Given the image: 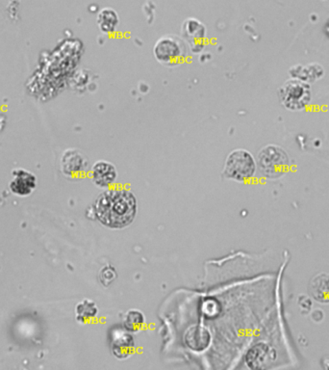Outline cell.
I'll return each instance as SVG.
<instances>
[{
  "label": "cell",
  "mask_w": 329,
  "mask_h": 370,
  "mask_svg": "<svg viewBox=\"0 0 329 370\" xmlns=\"http://www.w3.org/2000/svg\"><path fill=\"white\" fill-rule=\"evenodd\" d=\"M212 336L206 327L192 325L186 330L183 341L190 350L204 352L211 345Z\"/></svg>",
  "instance_id": "cell-10"
},
{
  "label": "cell",
  "mask_w": 329,
  "mask_h": 370,
  "mask_svg": "<svg viewBox=\"0 0 329 370\" xmlns=\"http://www.w3.org/2000/svg\"><path fill=\"white\" fill-rule=\"evenodd\" d=\"M123 328L130 333H137L145 324V314L139 310H130L123 319Z\"/></svg>",
  "instance_id": "cell-16"
},
{
  "label": "cell",
  "mask_w": 329,
  "mask_h": 370,
  "mask_svg": "<svg viewBox=\"0 0 329 370\" xmlns=\"http://www.w3.org/2000/svg\"><path fill=\"white\" fill-rule=\"evenodd\" d=\"M63 175L71 180H80L89 170V159L80 150L69 149L62 154L60 161Z\"/></svg>",
  "instance_id": "cell-6"
},
{
  "label": "cell",
  "mask_w": 329,
  "mask_h": 370,
  "mask_svg": "<svg viewBox=\"0 0 329 370\" xmlns=\"http://www.w3.org/2000/svg\"><path fill=\"white\" fill-rule=\"evenodd\" d=\"M154 54L155 59L162 65L178 66L184 61L187 47L185 43L176 36H163L155 43Z\"/></svg>",
  "instance_id": "cell-4"
},
{
  "label": "cell",
  "mask_w": 329,
  "mask_h": 370,
  "mask_svg": "<svg viewBox=\"0 0 329 370\" xmlns=\"http://www.w3.org/2000/svg\"><path fill=\"white\" fill-rule=\"evenodd\" d=\"M202 314L207 317H215L219 312V305L215 300H205L202 303Z\"/></svg>",
  "instance_id": "cell-18"
},
{
  "label": "cell",
  "mask_w": 329,
  "mask_h": 370,
  "mask_svg": "<svg viewBox=\"0 0 329 370\" xmlns=\"http://www.w3.org/2000/svg\"><path fill=\"white\" fill-rule=\"evenodd\" d=\"M93 210L100 224L121 230L135 220L138 213L137 198L125 188H110L97 197Z\"/></svg>",
  "instance_id": "cell-1"
},
{
  "label": "cell",
  "mask_w": 329,
  "mask_h": 370,
  "mask_svg": "<svg viewBox=\"0 0 329 370\" xmlns=\"http://www.w3.org/2000/svg\"><path fill=\"white\" fill-rule=\"evenodd\" d=\"M304 299L305 300H302V298H300L299 304L300 307L302 308V310H307V312H308L312 307V301L309 297H307V296H304Z\"/></svg>",
  "instance_id": "cell-19"
},
{
  "label": "cell",
  "mask_w": 329,
  "mask_h": 370,
  "mask_svg": "<svg viewBox=\"0 0 329 370\" xmlns=\"http://www.w3.org/2000/svg\"><path fill=\"white\" fill-rule=\"evenodd\" d=\"M257 170L266 178L276 180L289 171L291 162L287 152L276 145H268L257 154Z\"/></svg>",
  "instance_id": "cell-2"
},
{
  "label": "cell",
  "mask_w": 329,
  "mask_h": 370,
  "mask_svg": "<svg viewBox=\"0 0 329 370\" xmlns=\"http://www.w3.org/2000/svg\"><path fill=\"white\" fill-rule=\"evenodd\" d=\"M206 35V27L202 21L197 20V19L189 18L183 23V39L188 43L193 54H199L204 49Z\"/></svg>",
  "instance_id": "cell-8"
},
{
  "label": "cell",
  "mask_w": 329,
  "mask_h": 370,
  "mask_svg": "<svg viewBox=\"0 0 329 370\" xmlns=\"http://www.w3.org/2000/svg\"><path fill=\"white\" fill-rule=\"evenodd\" d=\"M97 23L102 33L111 34L120 25V16L113 8L105 7L97 14Z\"/></svg>",
  "instance_id": "cell-14"
},
{
  "label": "cell",
  "mask_w": 329,
  "mask_h": 370,
  "mask_svg": "<svg viewBox=\"0 0 329 370\" xmlns=\"http://www.w3.org/2000/svg\"><path fill=\"white\" fill-rule=\"evenodd\" d=\"M12 181L9 188L14 195L19 197H27L32 194L37 186V178L34 174L25 169H15L12 172Z\"/></svg>",
  "instance_id": "cell-9"
},
{
  "label": "cell",
  "mask_w": 329,
  "mask_h": 370,
  "mask_svg": "<svg viewBox=\"0 0 329 370\" xmlns=\"http://www.w3.org/2000/svg\"><path fill=\"white\" fill-rule=\"evenodd\" d=\"M97 314H99V307L93 300L83 299L76 305L75 317L78 323H87L94 319Z\"/></svg>",
  "instance_id": "cell-15"
},
{
  "label": "cell",
  "mask_w": 329,
  "mask_h": 370,
  "mask_svg": "<svg viewBox=\"0 0 329 370\" xmlns=\"http://www.w3.org/2000/svg\"><path fill=\"white\" fill-rule=\"evenodd\" d=\"M256 172V159L249 150L236 149L226 157L223 174L230 180L245 183L254 178Z\"/></svg>",
  "instance_id": "cell-3"
},
{
  "label": "cell",
  "mask_w": 329,
  "mask_h": 370,
  "mask_svg": "<svg viewBox=\"0 0 329 370\" xmlns=\"http://www.w3.org/2000/svg\"><path fill=\"white\" fill-rule=\"evenodd\" d=\"M111 350L117 359L125 360L133 354L135 350V340L130 332L119 331L112 338Z\"/></svg>",
  "instance_id": "cell-12"
},
{
  "label": "cell",
  "mask_w": 329,
  "mask_h": 370,
  "mask_svg": "<svg viewBox=\"0 0 329 370\" xmlns=\"http://www.w3.org/2000/svg\"><path fill=\"white\" fill-rule=\"evenodd\" d=\"M118 172L114 164L106 161L95 162L90 168V178L99 188H109L115 183Z\"/></svg>",
  "instance_id": "cell-11"
},
{
  "label": "cell",
  "mask_w": 329,
  "mask_h": 370,
  "mask_svg": "<svg viewBox=\"0 0 329 370\" xmlns=\"http://www.w3.org/2000/svg\"><path fill=\"white\" fill-rule=\"evenodd\" d=\"M276 359V351L266 343H258L250 347L245 354V362L252 370L268 369Z\"/></svg>",
  "instance_id": "cell-7"
},
{
  "label": "cell",
  "mask_w": 329,
  "mask_h": 370,
  "mask_svg": "<svg viewBox=\"0 0 329 370\" xmlns=\"http://www.w3.org/2000/svg\"><path fill=\"white\" fill-rule=\"evenodd\" d=\"M281 102L291 111L304 109L310 102V88L302 81H287L280 90Z\"/></svg>",
  "instance_id": "cell-5"
},
{
  "label": "cell",
  "mask_w": 329,
  "mask_h": 370,
  "mask_svg": "<svg viewBox=\"0 0 329 370\" xmlns=\"http://www.w3.org/2000/svg\"><path fill=\"white\" fill-rule=\"evenodd\" d=\"M310 295L316 303L329 304V274L319 273L310 281Z\"/></svg>",
  "instance_id": "cell-13"
},
{
  "label": "cell",
  "mask_w": 329,
  "mask_h": 370,
  "mask_svg": "<svg viewBox=\"0 0 329 370\" xmlns=\"http://www.w3.org/2000/svg\"><path fill=\"white\" fill-rule=\"evenodd\" d=\"M99 281L102 286H109L117 279V272L114 266H105L99 272Z\"/></svg>",
  "instance_id": "cell-17"
},
{
  "label": "cell",
  "mask_w": 329,
  "mask_h": 370,
  "mask_svg": "<svg viewBox=\"0 0 329 370\" xmlns=\"http://www.w3.org/2000/svg\"><path fill=\"white\" fill-rule=\"evenodd\" d=\"M323 367L324 369L329 370V357L324 360Z\"/></svg>",
  "instance_id": "cell-21"
},
{
  "label": "cell",
  "mask_w": 329,
  "mask_h": 370,
  "mask_svg": "<svg viewBox=\"0 0 329 370\" xmlns=\"http://www.w3.org/2000/svg\"><path fill=\"white\" fill-rule=\"evenodd\" d=\"M311 317L312 319H313V321L318 322L319 323V322L324 321V312L323 310H321L319 314H318V310H314V312H312Z\"/></svg>",
  "instance_id": "cell-20"
}]
</instances>
